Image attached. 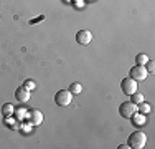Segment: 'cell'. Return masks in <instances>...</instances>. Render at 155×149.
Returning a JSON list of instances; mask_svg holds the SVG:
<instances>
[{
    "label": "cell",
    "instance_id": "5",
    "mask_svg": "<svg viewBox=\"0 0 155 149\" xmlns=\"http://www.w3.org/2000/svg\"><path fill=\"white\" fill-rule=\"evenodd\" d=\"M119 113L122 118H132V114L137 113V104H134L132 101H125L119 106Z\"/></svg>",
    "mask_w": 155,
    "mask_h": 149
},
{
    "label": "cell",
    "instance_id": "15",
    "mask_svg": "<svg viewBox=\"0 0 155 149\" xmlns=\"http://www.w3.org/2000/svg\"><path fill=\"white\" fill-rule=\"evenodd\" d=\"M69 91H71L73 95H79V93L83 91V86H81L79 83H73L71 86H69Z\"/></svg>",
    "mask_w": 155,
    "mask_h": 149
},
{
    "label": "cell",
    "instance_id": "3",
    "mask_svg": "<svg viewBox=\"0 0 155 149\" xmlns=\"http://www.w3.org/2000/svg\"><path fill=\"white\" fill-rule=\"evenodd\" d=\"M147 76H149V71H147L145 65H135L130 68V78L135 81H143L147 80Z\"/></svg>",
    "mask_w": 155,
    "mask_h": 149
},
{
    "label": "cell",
    "instance_id": "11",
    "mask_svg": "<svg viewBox=\"0 0 155 149\" xmlns=\"http://www.w3.org/2000/svg\"><path fill=\"white\" fill-rule=\"evenodd\" d=\"M150 109H152V108H150V104L147 103L145 99H143L142 103H139V104H137V111H139V113H142V114H145V116L150 113Z\"/></svg>",
    "mask_w": 155,
    "mask_h": 149
},
{
    "label": "cell",
    "instance_id": "8",
    "mask_svg": "<svg viewBox=\"0 0 155 149\" xmlns=\"http://www.w3.org/2000/svg\"><path fill=\"white\" fill-rule=\"evenodd\" d=\"M15 98L18 103H28V99H30V89H27L25 86H20L17 88L15 91Z\"/></svg>",
    "mask_w": 155,
    "mask_h": 149
},
{
    "label": "cell",
    "instance_id": "9",
    "mask_svg": "<svg viewBox=\"0 0 155 149\" xmlns=\"http://www.w3.org/2000/svg\"><path fill=\"white\" fill-rule=\"evenodd\" d=\"M132 121H134V124H137V126H143L147 119H145V114H142V113L137 111V113L132 114Z\"/></svg>",
    "mask_w": 155,
    "mask_h": 149
},
{
    "label": "cell",
    "instance_id": "1",
    "mask_svg": "<svg viewBox=\"0 0 155 149\" xmlns=\"http://www.w3.org/2000/svg\"><path fill=\"white\" fill-rule=\"evenodd\" d=\"M145 144H147V136L142 131H134L127 139V146L132 149H142L145 147Z\"/></svg>",
    "mask_w": 155,
    "mask_h": 149
},
{
    "label": "cell",
    "instance_id": "19",
    "mask_svg": "<svg viewBox=\"0 0 155 149\" xmlns=\"http://www.w3.org/2000/svg\"><path fill=\"white\" fill-rule=\"evenodd\" d=\"M30 129H31V124H30V123H28V126H21V131H23V133H30Z\"/></svg>",
    "mask_w": 155,
    "mask_h": 149
},
{
    "label": "cell",
    "instance_id": "14",
    "mask_svg": "<svg viewBox=\"0 0 155 149\" xmlns=\"http://www.w3.org/2000/svg\"><path fill=\"white\" fill-rule=\"evenodd\" d=\"M135 61H137V65H145L149 61V57H147V53H139L135 57Z\"/></svg>",
    "mask_w": 155,
    "mask_h": 149
},
{
    "label": "cell",
    "instance_id": "4",
    "mask_svg": "<svg viewBox=\"0 0 155 149\" xmlns=\"http://www.w3.org/2000/svg\"><path fill=\"white\" fill-rule=\"evenodd\" d=\"M120 89H122V93H124V95L130 96L132 93H135V91H137V81H135V80H132L130 76H129V78H124V80L120 81Z\"/></svg>",
    "mask_w": 155,
    "mask_h": 149
},
{
    "label": "cell",
    "instance_id": "7",
    "mask_svg": "<svg viewBox=\"0 0 155 149\" xmlns=\"http://www.w3.org/2000/svg\"><path fill=\"white\" fill-rule=\"evenodd\" d=\"M76 42L79 45H89L93 42V33L89 30H79L76 33Z\"/></svg>",
    "mask_w": 155,
    "mask_h": 149
},
{
    "label": "cell",
    "instance_id": "13",
    "mask_svg": "<svg viewBox=\"0 0 155 149\" xmlns=\"http://www.w3.org/2000/svg\"><path fill=\"white\" fill-rule=\"evenodd\" d=\"M130 101L132 103H134V104H139V103H142L143 101V95H142V93H137V91H135V93H132V95H130Z\"/></svg>",
    "mask_w": 155,
    "mask_h": 149
},
{
    "label": "cell",
    "instance_id": "20",
    "mask_svg": "<svg viewBox=\"0 0 155 149\" xmlns=\"http://www.w3.org/2000/svg\"><path fill=\"white\" fill-rule=\"evenodd\" d=\"M119 147H120V149H130V147L127 146V144H122V146H119Z\"/></svg>",
    "mask_w": 155,
    "mask_h": 149
},
{
    "label": "cell",
    "instance_id": "12",
    "mask_svg": "<svg viewBox=\"0 0 155 149\" xmlns=\"http://www.w3.org/2000/svg\"><path fill=\"white\" fill-rule=\"evenodd\" d=\"M13 111H15V108H13V104H10V103H5L2 106V114L3 116H10V114L13 116Z\"/></svg>",
    "mask_w": 155,
    "mask_h": 149
},
{
    "label": "cell",
    "instance_id": "10",
    "mask_svg": "<svg viewBox=\"0 0 155 149\" xmlns=\"http://www.w3.org/2000/svg\"><path fill=\"white\" fill-rule=\"evenodd\" d=\"M13 116H15V119H18V121H25V119L28 118V113L25 111V108H18V109L13 111Z\"/></svg>",
    "mask_w": 155,
    "mask_h": 149
},
{
    "label": "cell",
    "instance_id": "17",
    "mask_svg": "<svg viewBox=\"0 0 155 149\" xmlns=\"http://www.w3.org/2000/svg\"><path fill=\"white\" fill-rule=\"evenodd\" d=\"M23 86L27 88V89H30V91H31V89H35L36 83H35V81H33V80H27V81H25V85H23Z\"/></svg>",
    "mask_w": 155,
    "mask_h": 149
},
{
    "label": "cell",
    "instance_id": "2",
    "mask_svg": "<svg viewBox=\"0 0 155 149\" xmlns=\"http://www.w3.org/2000/svg\"><path fill=\"white\" fill-rule=\"evenodd\" d=\"M71 101H73V93L69 91V89H60V91H56V95H54V103L61 108L69 106Z\"/></svg>",
    "mask_w": 155,
    "mask_h": 149
},
{
    "label": "cell",
    "instance_id": "16",
    "mask_svg": "<svg viewBox=\"0 0 155 149\" xmlns=\"http://www.w3.org/2000/svg\"><path fill=\"white\" fill-rule=\"evenodd\" d=\"M5 123L10 126V128H17V124H15V116L12 118V114H10V116H5Z\"/></svg>",
    "mask_w": 155,
    "mask_h": 149
},
{
    "label": "cell",
    "instance_id": "18",
    "mask_svg": "<svg viewBox=\"0 0 155 149\" xmlns=\"http://www.w3.org/2000/svg\"><path fill=\"white\" fill-rule=\"evenodd\" d=\"M145 68H147V71H149V73H152L155 70V63L152 61V60H149V61L145 63Z\"/></svg>",
    "mask_w": 155,
    "mask_h": 149
},
{
    "label": "cell",
    "instance_id": "6",
    "mask_svg": "<svg viewBox=\"0 0 155 149\" xmlns=\"http://www.w3.org/2000/svg\"><path fill=\"white\" fill-rule=\"evenodd\" d=\"M27 121L30 123L31 126H40V124L43 123V113H41L40 109H31V111H28Z\"/></svg>",
    "mask_w": 155,
    "mask_h": 149
}]
</instances>
